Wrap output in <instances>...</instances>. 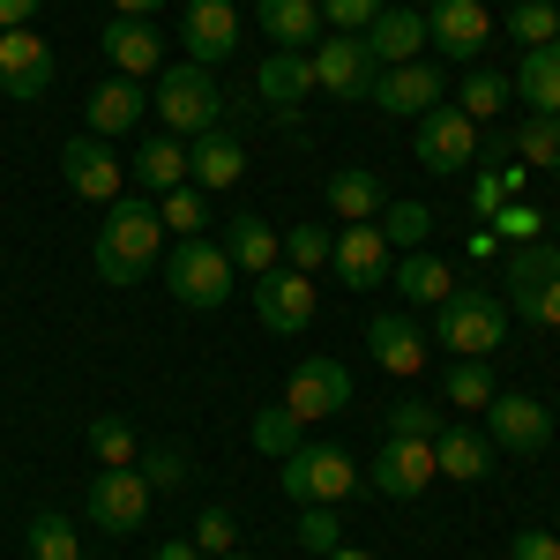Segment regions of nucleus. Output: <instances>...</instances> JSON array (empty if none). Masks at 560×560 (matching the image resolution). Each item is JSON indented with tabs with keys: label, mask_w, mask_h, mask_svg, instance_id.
I'll list each match as a JSON object with an SVG mask.
<instances>
[{
	"label": "nucleus",
	"mask_w": 560,
	"mask_h": 560,
	"mask_svg": "<svg viewBox=\"0 0 560 560\" xmlns=\"http://www.w3.org/2000/svg\"><path fill=\"white\" fill-rule=\"evenodd\" d=\"M240 173H247V150H240V135L210 128V135H195V142H187V179H195L202 195H217V187H240Z\"/></svg>",
	"instance_id": "a878e982"
},
{
	"label": "nucleus",
	"mask_w": 560,
	"mask_h": 560,
	"mask_svg": "<svg viewBox=\"0 0 560 560\" xmlns=\"http://www.w3.org/2000/svg\"><path fill=\"white\" fill-rule=\"evenodd\" d=\"M523 179H530V165H493V173H478V179H471V217L486 224V217L501 210V202H516Z\"/></svg>",
	"instance_id": "58836bf2"
},
{
	"label": "nucleus",
	"mask_w": 560,
	"mask_h": 560,
	"mask_svg": "<svg viewBox=\"0 0 560 560\" xmlns=\"http://www.w3.org/2000/svg\"><path fill=\"white\" fill-rule=\"evenodd\" d=\"M52 83H60V60H52V45H45L38 31H0V97H15V105H38Z\"/></svg>",
	"instance_id": "f8f14e48"
},
{
	"label": "nucleus",
	"mask_w": 560,
	"mask_h": 560,
	"mask_svg": "<svg viewBox=\"0 0 560 560\" xmlns=\"http://www.w3.org/2000/svg\"><path fill=\"white\" fill-rule=\"evenodd\" d=\"M150 113L165 120V135L195 142V135L224 128V90H217L210 68H195V60H173V68H158V97H150Z\"/></svg>",
	"instance_id": "7ed1b4c3"
},
{
	"label": "nucleus",
	"mask_w": 560,
	"mask_h": 560,
	"mask_svg": "<svg viewBox=\"0 0 560 560\" xmlns=\"http://www.w3.org/2000/svg\"><path fill=\"white\" fill-rule=\"evenodd\" d=\"M165 0H113V15H158Z\"/></svg>",
	"instance_id": "6e6d98bb"
},
{
	"label": "nucleus",
	"mask_w": 560,
	"mask_h": 560,
	"mask_svg": "<svg viewBox=\"0 0 560 560\" xmlns=\"http://www.w3.org/2000/svg\"><path fill=\"white\" fill-rule=\"evenodd\" d=\"M501 277H509V314H523L530 329H560V240L501 247Z\"/></svg>",
	"instance_id": "f03ea898"
},
{
	"label": "nucleus",
	"mask_w": 560,
	"mask_h": 560,
	"mask_svg": "<svg viewBox=\"0 0 560 560\" xmlns=\"http://www.w3.org/2000/svg\"><path fill=\"white\" fill-rule=\"evenodd\" d=\"M366 351H374V366L396 374V382H419L427 374V337H419L411 314H374L366 322Z\"/></svg>",
	"instance_id": "412c9836"
},
{
	"label": "nucleus",
	"mask_w": 560,
	"mask_h": 560,
	"mask_svg": "<svg viewBox=\"0 0 560 560\" xmlns=\"http://www.w3.org/2000/svg\"><path fill=\"white\" fill-rule=\"evenodd\" d=\"M224 560H240V553H224Z\"/></svg>",
	"instance_id": "052dcab7"
},
{
	"label": "nucleus",
	"mask_w": 560,
	"mask_h": 560,
	"mask_svg": "<svg viewBox=\"0 0 560 560\" xmlns=\"http://www.w3.org/2000/svg\"><path fill=\"white\" fill-rule=\"evenodd\" d=\"M359 38H366V52H374V68H404V60H419V45H433L427 38V8H396V0H388Z\"/></svg>",
	"instance_id": "5701e85b"
},
{
	"label": "nucleus",
	"mask_w": 560,
	"mask_h": 560,
	"mask_svg": "<svg viewBox=\"0 0 560 560\" xmlns=\"http://www.w3.org/2000/svg\"><path fill=\"white\" fill-rule=\"evenodd\" d=\"M322 560H374V553H359V546H337V553H322Z\"/></svg>",
	"instance_id": "4d7b16f0"
},
{
	"label": "nucleus",
	"mask_w": 560,
	"mask_h": 560,
	"mask_svg": "<svg viewBox=\"0 0 560 560\" xmlns=\"http://www.w3.org/2000/svg\"><path fill=\"white\" fill-rule=\"evenodd\" d=\"M509 150H516L530 173H560V120H553V113H530Z\"/></svg>",
	"instance_id": "72a5a7b5"
},
{
	"label": "nucleus",
	"mask_w": 560,
	"mask_h": 560,
	"mask_svg": "<svg viewBox=\"0 0 560 560\" xmlns=\"http://www.w3.org/2000/svg\"><path fill=\"white\" fill-rule=\"evenodd\" d=\"M553 240H560V217H553Z\"/></svg>",
	"instance_id": "bf43d9fd"
},
{
	"label": "nucleus",
	"mask_w": 560,
	"mask_h": 560,
	"mask_svg": "<svg viewBox=\"0 0 560 560\" xmlns=\"http://www.w3.org/2000/svg\"><path fill=\"white\" fill-rule=\"evenodd\" d=\"M158 224H165L173 240H202V224H210V195H202L195 179H179L173 195H158Z\"/></svg>",
	"instance_id": "473e14b6"
},
{
	"label": "nucleus",
	"mask_w": 560,
	"mask_h": 560,
	"mask_svg": "<svg viewBox=\"0 0 560 560\" xmlns=\"http://www.w3.org/2000/svg\"><path fill=\"white\" fill-rule=\"evenodd\" d=\"M374 224H382L388 247H404V255H419V247L433 240V210H427V202H388Z\"/></svg>",
	"instance_id": "e433bc0d"
},
{
	"label": "nucleus",
	"mask_w": 560,
	"mask_h": 560,
	"mask_svg": "<svg viewBox=\"0 0 560 560\" xmlns=\"http://www.w3.org/2000/svg\"><path fill=\"white\" fill-rule=\"evenodd\" d=\"M441 396H448L456 411H486L501 388H493V374H486V359H456V366L441 374Z\"/></svg>",
	"instance_id": "c9c22d12"
},
{
	"label": "nucleus",
	"mask_w": 560,
	"mask_h": 560,
	"mask_svg": "<svg viewBox=\"0 0 560 560\" xmlns=\"http://www.w3.org/2000/svg\"><path fill=\"white\" fill-rule=\"evenodd\" d=\"M509 38L516 45H553L560 38V0H516V8H509Z\"/></svg>",
	"instance_id": "ea45409f"
},
{
	"label": "nucleus",
	"mask_w": 560,
	"mask_h": 560,
	"mask_svg": "<svg viewBox=\"0 0 560 560\" xmlns=\"http://www.w3.org/2000/svg\"><path fill=\"white\" fill-rule=\"evenodd\" d=\"M158 255H165L158 202H150V195H113V202H105V224H97V247H90L97 277L128 292V284H142V277L158 269Z\"/></svg>",
	"instance_id": "f257e3e1"
},
{
	"label": "nucleus",
	"mask_w": 560,
	"mask_h": 560,
	"mask_svg": "<svg viewBox=\"0 0 560 560\" xmlns=\"http://www.w3.org/2000/svg\"><path fill=\"white\" fill-rule=\"evenodd\" d=\"M90 456H97L105 471H120V464H135V456H142V441H135L128 419H90Z\"/></svg>",
	"instance_id": "a19ab883"
},
{
	"label": "nucleus",
	"mask_w": 560,
	"mask_h": 560,
	"mask_svg": "<svg viewBox=\"0 0 560 560\" xmlns=\"http://www.w3.org/2000/svg\"><path fill=\"white\" fill-rule=\"evenodd\" d=\"M314 8H322V23H329V31H366L388 0H314Z\"/></svg>",
	"instance_id": "8fccbe9b"
},
{
	"label": "nucleus",
	"mask_w": 560,
	"mask_h": 560,
	"mask_svg": "<svg viewBox=\"0 0 560 560\" xmlns=\"http://www.w3.org/2000/svg\"><path fill=\"white\" fill-rule=\"evenodd\" d=\"M374 75H382V68H374V52H366L359 31H329V38L314 45V90H329V97H351V105H359V97L374 90Z\"/></svg>",
	"instance_id": "4468645a"
},
{
	"label": "nucleus",
	"mask_w": 560,
	"mask_h": 560,
	"mask_svg": "<svg viewBox=\"0 0 560 560\" xmlns=\"http://www.w3.org/2000/svg\"><path fill=\"white\" fill-rule=\"evenodd\" d=\"M329 210H337V224H374V217L388 210V187L374 165H345V173H329Z\"/></svg>",
	"instance_id": "cd10ccee"
},
{
	"label": "nucleus",
	"mask_w": 560,
	"mask_h": 560,
	"mask_svg": "<svg viewBox=\"0 0 560 560\" xmlns=\"http://www.w3.org/2000/svg\"><path fill=\"white\" fill-rule=\"evenodd\" d=\"M441 68L433 60H404V68H382L374 75V90H366V105H382L388 120H419V113H433L441 105Z\"/></svg>",
	"instance_id": "a211bd4d"
},
{
	"label": "nucleus",
	"mask_w": 560,
	"mask_h": 560,
	"mask_svg": "<svg viewBox=\"0 0 560 560\" xmlns=\"http://www.w3.org/2000/svg\"><path fill=\"white\" fill-rule=\"evenodd\" d=\"M247 441H255L261 456H277V464H284V456L300 448V419H292L284 404H269V411H255V427H247Z\"/></svg>",
	"instance_id": "79ce46f5"
},
{
	"label": "nucleus",
	"mask_w": 560,
	"mask_h": 560,
	"mask_svg": "<svg viewBox=\"0 0 560 560\" xmlns=\"http://www.w3.org/2000/svg\"><path fill=\"white\" fill-rule=\"evenodd\" d=\"M300 546H306V553H337V546H345V516H337V501L300 509Z\"/></svg>",
	"instance_id": "49530a36"
},
{
	"label": "nucleus",
	"mask_w": 560,
	"mask_h": 560,
	"mask_svg": "<svg viewBox=\"0 0 560 560\" xmlns=\"http://www.w3.org/2000/svg\"><path fill=\"white\" fill-rule=\"evenodd\" d=\"M509 90H516L530 113H553V120H560V38L553 45H523Z\"/></svg>",
	"instance_id": "bb28decb"
},
{
	"label": "nucleus",
	"mask_w": 560,
	"mask_h": 560,
	"mask_svg": "<svg viewBox=\"0 0 560 560\" xmlns=\"http://www.w3.org/2000/svg\"><path fill=\"white\" fill-rule=\"evenodd\" d=\"M83 113H90V135H105V142H113V135H128L135 120L150 113V97H142V83H135V75H113V83L90 90Z\"/></svg>",
	"instance_id": "c85d7f7f"
},
{
	"label": "nucleus",
	"mask_w": 560,
	"mask_h": 560,
	"mask_svg": "<svg viewBox=\"0 0 560 560\" xmlns=\"http://www.w3.org/2000/svg\"><path fill=\"white\" fill-rule=\"evenodd\" d=\"M135 471H142V486H150V493H173V486H187V478H195V456H187L179 441H165V448H142V456H135Z\"/></svg>",
	"instance_id": "4c0bfd02"
},
{
	"label": "nucleus",
	"mask_w": 560,
	"mask_h": 560,
	"mask_svg": "<svg viewBox=\"0 0 560 560\" xmlns=\"http://www.w3.org/2000/svg\"><path fill=\"white\" fill-rule=\"evenodd\" d=\"M433 478H441V471H433V441H404V433H388L382 448L366 456V486L388 493V501H419Z\"/></svg>",
	"instance_id": "ddd939ff"
},
{
	"label": "nucleus",
	"mask_w": 560,
	"mask_h": 560,
	"mask_svg": "<svg viewBox=\"0 0 560 560\" xmlns=\"http://www.w3.org/2000/svg\"><path fill=\"white\" fill-rule=\"evenodd\" d=\"M486 224H493V240H501V247H523V240H546V224H553V217L530 210V202H501Z\"/></svg>",
	"instance_id": "c03bdc74"
},
{
	"label": "nucleus",
	"mask_w": 560,
	"mask_h": 560,
	"mask_svg": "<svg viewBox=\"0 0 560 560\" xmlns=\"http://www.w3.org/2000/svg\"><path fill=\"white\" fill-rule=\"evenodd\" d=\"M23 546H31V560H83V538H75V523L52 516V509L23 523Z\"/></svg>",
	"instance_id": "f704fd0d"
},
{
	"label": "nucleus",
	"mask_w": 560,
	"mask_h": 560,
	"mask_svg": "<svg viewBox=\"0 0 560 560\" xmlns=\"http://www.w3.org/2000/svg\"><path fill=\"white\" fill-rule=\"evenodd\" d=\"M60 179H68V195H83V202H113V195H128V165H120V150H113L105 135H75V142H60Z\"/></svg>",
	"instance_id": "1a4fd4ad"
},
{
	"label": "nucleus",
	"mask_w": 560,
	"mask_h": 560,
	"mask_svg": "<svg viewBox=\"0 0 560 560\" xmlns=\"http://www.w3.org/2000/svg\"><path fill=\"white\" fill-rule=\"evenodd\" d=\"M388 284H396V292H404L411 306H441L448 292H456V277H448V261H441V255H427V247H419V255H404V261H396V269H388Z\"/></svg>",
	"instance_id": "2f4dec72"
},
{
	"label": "nucleus",
	"mask_w": 560,
	"mask_h": 560,
	"mask_svg": "<svg viewBox=\"0 0 560 560\" xmlns=\"http://www.w3.org/2000/svg\"><path fill=\"white\" fill-rule=\"evenodd\" d=\"M509 560H560V538L538 530V523H523L516 538H509Z\"/></svg>",
	"instance_id": "3c124183"
},
{
	"label": "nucleus",
	"mask_w": 560,
	"mask_h": 560,
	"mask_svg": "<svg viewBox=\"0 0 560 560\" xmlns=\"http://www.w3.org/2000/svg\"><path fill=\"white\" fill-rule=\"evenodd\" d=\"M427 38L448 52V60H478L486 38H493V15H486V0H433L427 8Z\"/></svg>",
	"instance_id": "aec40b11"
},
{
	"label": "nucleus",
	"mask_w": 560,
	"mask_h": 560,
	"mask_svg": "<svg viewBox=\"0 0 560 560\" xmlns=\"http://www.w3.org/2000/svg\"><path fill=\"white\" fill-rule=\"evenodd\" d=\"M158 269H165V292H173L179 306H195V314L224 306V300H232V284H240V269H232V255H224L217 240H179Z\"/></svg>",
	"instance_id": "39448f33"
},
{
	"label": "nucleus",
	"mask_w": 560,
	"mask_h": 560,
	"mask_svg": "<svg viewBox=\"0 0 560 560\" xmlns=\"http://www.w3.org/2000/svg\"><path fill=\"white\" fill-rule=\"evenodd\" d=\"M97 45H105V60H113V75H135V83L165 68V38L150 31V15H113V23H105V38H97Z\"/></svg>",
	"instance_id": "4be33fe9"
},
{
	"label": "nucleus",
	"mask_w": 560,
	"mask_h": 560,
	"mask_svg": "<svg viewBox=\"0 0 560 560\" xmlns=\"http://www.w3.org/2000/svg\"><path fill=\"white\" fill-rule=\"evenodd\" d=\"M135 187H142V195H173L179 179H187V142H179V135H150V142H142V150H135Z\"/></svg>",
	"instance_id": "7c9ffc66"
},
{
	"label": "nucleus",
	"mask_w": 560,
	"mask_h": 560,
	"mask_svg": "<svg viewBox=\"0 0 560 560\" xmlns=\"http://www.w3.org/2000/svg\"><path fill=\"white\" fill-rule=\"evenodd\" d=\"M232 538H240L232 509H202V516H195V546H202L210 560H224V553H232Z\"/></svg>",
	"instance_id": "09e8293b"
},
{
	"label": "nucleus",
	"mask_w": 560,
	"mask_h": 560,
	"mask_svg": "<svg viewBox=\"0 0 560 560\" xmlns=\"http://www.w3.org/2000/svg\"><path fill=\"white\" fill-rule=\"evenodd\" d=\"M179 45H187L195 68L232 60V52H240V8H232V0H187V8H179Z\"/></svg>",
	"instance_id": "f3484780"
},
{
	"label": "nucleus",
	"mask_w": 560,
	"mask_h": 560,
	"mask_svg": "<svg viewBox=\"0 0 560 560\" xmlns=\"http://www.w3.org/2000/svg\"><path fill=\"white\" fill-rule=\"evenodd\" d=\"M83 509L97 530H113V538H135L142 523H150V486H142V471L135 464H120V471H97L83 493Z\"/></svg>",
	"instance_id": "9d476101"
},
{
	"label": "nucleus",
	"mask_w": 560,
	"mask_h": 560,
	"mask_svg": "<svg viewBox=\"0 0 560 560\" xmlns=\"http://www.w3.org/2000/svg\"><path fill=\"white\" fill-rule=\"evenodd\" d=\"M493 456H501V448H493L478 427H456V419H448V427L433 433V471H441V478L478 486V478H493Z\"/></svg>",
	"instance_id": "b1692460"
},
{
	"label": "nucleus",
	"mask_w": 560,
	"mask_h": 560,
	"mask_svg": "<svg viewBox=\"0 0 560 560\" xmlns=\"http://www.w3.org/2000/svg\"><path fill=\"white\" fill-rule=\"evenodd\" d=\"M217 247L232 255V269H240V277H261V269H277V261H284V240H277V224H269V217H255V210L232 217Z\"/></svg>",
	"instance_id": "393cba45"
},
{
	"label": "nucleus",
	"mask_w": 560,
	"mask_h": 560,
	"mask_svg": "<svg viewBox=\"0 0 560 560\" xmlns=\"http://www.w3.org/2000/svg\"><path fill=\"white\" fill-rule=\"evenodd\" d=\"M501 337H509V300H493L478 284H456L433 306V345H448L456 359H493Z\"/></svg>",
	"instance_id": "20e7f679"
},
{
	"label": "nucleus",
	"mask_w": 560,
	"mask_h": 560,
	"mask_svg": "<svg viewBox=\"0 0 560 560\" xmlns=\"http://www.w3.org/2000/svg\"><path fill=\"white\" fill-rule=\"evenodd\" d=\"M441 427H448V411H441V404H419V396L388 404V433H404V441H433Z\"/></svg>",
	"instance_id": "de8ad7c7"
},
{
	"label": "nucleus",
	"mask_w": 560,
	"mask_h": 560,
	"mask_svg": "<svg viewBox=\"0 0 560 560\" xmlns=\"http://www.w3.org/2000/svg\"><path fill=\"white\" fill-rule=\"evenodd\" d=\"M464 255H471V261H501V240H493V232L478 224V232H471V247H464Z\"/></svg>",
	"instance_id": "864d4df0"
},
{
	"label": "nucleus",
	"mask_w": 560,
	"mask_h": 560,
	"mask_svg": "<svg viewBox=\"0 0 560 560\" xmlns=\"http://www.w3.org/2000/svg\"><path fill=\"white\" fill-rule=\"evenodd\" d=\"M419 165L441 179L471 173L478 165V120L464 113V105H433V113H419Z\"/></svg>",
	"instance_id": "6e6552de"
},
{
	"label": "nucleus",
	"mask_w": 560,
	"mask_h": 560,
	"mask_svg": "<svg viewBox=\"0 0 560 560\" xmlns=\"http://www.w3.org/2000/svg\"><path fill=\"white\" fill-rule=\"evenodd\" d=\"M351 404V366L345 359H329V351H306L300 366H292V382H284V411L314 427V419H337Z\"/></svg>",
	"instance_id": "0eeeda50"
},
{
	"label": "nucleus",
	"mask_w": 560,
	"mask_h": 560,
	"mask_svg": "<svg viewBox=\"0 0 560 560\" xmlns=\"http://www.w3.org/2000/svg\"><path fill=\"white\" fill-rule=\"evenodd\" d=\"M255 97L292 128L300 120V105L314 97V52H292V45H269L261 52V68H255Z\"/></svg>",
	"instance_id": "dca6fc26"
},
{
	"label": "nucleus",
	"mask_w": 560,
	"mask_h": 560,
	"mask_svg": "<svg viewBox=\"0 0 560 560\" xmlns=\"http://www.w3.org/2000/svg\"><path fill=\"white\" fill-rule=\"evenodd\" d=\"M478 419H486V441H493L501 456H538V448L553 441V411H546L538 396H493Z\"/></svg>",
	"instance_id": "2eb2a0df"
},
{
	"label": "nucleus",
	"mask_w": 560,
	"mask_h": 560,
	"mask_svg": "<svg viewBox=\"0 0 560 560\" xmlns=\"http://www.w3.org/2000/svg\"><path fill=\"white\" fill-rule=\"evenodd\" d=\"M396 8H433V0H396Z\"/></svg>",
	"instance_id": "13d9d810"
},
{
	"label": "nucleus",
	"mask_w": 560,
	"mask_h": 560,
	"mask_svg": "<svg viewBox=\"0 0 560 560\" xmlns=\"http://www.w3.org/2000/svg\"><path fill=\"white\" fill-rule=\"evenodd\" d=\"M329 269L345 277L351 292H382L388 269H396V247L382 240V224H345L337 247H329Z\"/></svg>",
	"instance_id": "6ab92c4d"
},
{
	"label": "nucleus",
	"mask_w": 560,
	"mask_h": 560,
	"mask_svg": "<svg viewBox=\"0 0 560 560\" xmlns=\"http://www.w3.org/2000/svg\"><path fill=\"white\" fill-rule=\"evenodd\" d=\"M255 284V314L261 329H277V337H300L306 322H314V277H300L292 261H277V269H261V277H247Z\"/></svg>",
	"instance_id": "9b49d317"
},
{
	"label": "nucleus",
	"mask_w": 560,
	"mask_h": 560,
	"mask_svg": "<svg viewBox=\"0 0 560 560\" xmlns=\"http://www.w3.org/2000/svg\"><path fill=\"white\" fill-rule=\"evenodd\" d=\"M38 8H45V0H0V31H31Z\"/></svg>",
	"instance_id": "603ef678"
},
{
	"label": "nucleus",
	"mask_w": 560,
	"mask_h": 560,
	"mask_svg": "<svg viewBox=\"0 0 560 560\" xmlns=\"http://www.w3.org/2000/svg\"><path fill=\"white\" fill-rule=\"evenodd\" d=\"M158 560H210V553H202L195 538H165V546H158Z\"/></svg>",
	"instance_id": "5fc2aeb1"
},
{
	"label": "nucleus",
	"mask_w": 560,
	"mask_h": 560,
	"mask_svg": "<svg viewBox=\"0 0 560 560\" xmlns=\"http://www.w3.org/2000/svg\"><path fill=\"white\" fill-rule=\"evenodd\" d=\"M277 240H284V261H292L300 277H314V269L329 261V247H337L329 224H292V232H277Z\"/></svg>",
	"instance_id": "37998d69"
},
{
	"label": "nucleus",
	"mask_w": 560,
	"mask_h": 560,
	"mask_svg": "<svg viewBox=\"0 0 560 560\" xmlns=\"http://www.w3.org/2000/svg\"><path fill=\"white\" fill-rule=\"evenodd\" d=\"M277 486L292 509H314V501H345L359 486V456L351 448H329V441H300L284 464H277Z\"/></svg>",
	"instance_id": "423d86ee"
},
{
	"label": "nucleus",
	"mask_w": 560,
	"mask_h": 560,
	"mask_svg": "<svg viewBox=\"0 0 560 560\" xmlns=\"http://www.w3.org/2000/svg\"><path fill=\"white\" fill-rule=\"evenodd\" d=\"M255 23L269 31V45H292V52L322 45V8L314 0H255Z\"/></svg>",
	"instance_id": "c756f323"
},
{
	"label": "nucleus",
	"mask_w": 560,
	"mask_h": 560,
	"mask_svg": "<svg viewBox=\"0 0 560 560\" xmlns=\"http://www.w3.org/2000/svg\"><path fill=\"white\" fill-rule=\"evenodd\" d=\"M509 97H516L509 75H493V68H478V60H471V75H464V113H471V120H493Z\"/></svg>",
	"instance_id": "a18cd8bd"
}]
</instances>
